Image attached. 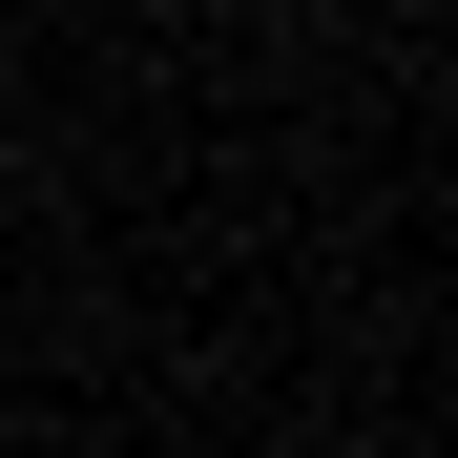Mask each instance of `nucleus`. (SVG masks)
Here are the masks:
<instances>
[{
  "mask_svg": "<svg viewBox=\"0 0 458 458\" xmlns=\"http://www.w3.org/2000/svg\"><path fill=\"white\" fill-rule=\"evenodd\" d=\"M292 458H334V437H292Z\"/></svg>",
  "mask_w": 458,
  "mask_h": 458,
  "instance_id": "nucleus-1",
  "label": "nucleus"
}]
</instances>
